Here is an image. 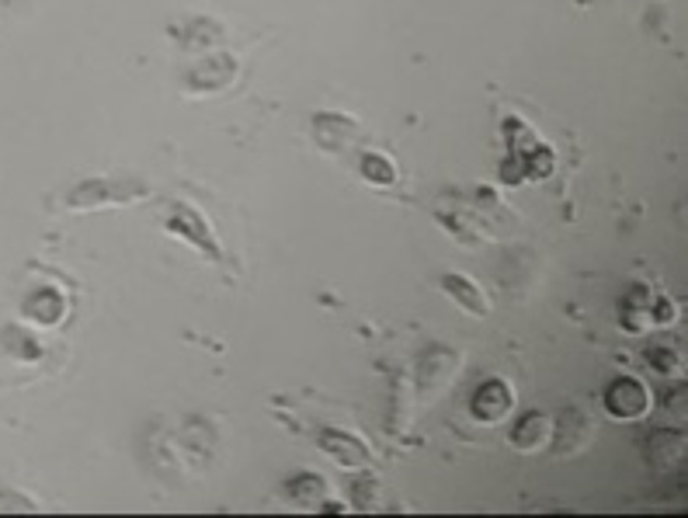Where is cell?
<instances>
[{
    "label": "cell",
    "instance_id": "cell-7",
    "mask_svg": "<svg viewBox=\"0 0 688 518\" xmlns=\"http://www.w3.org/2000/svg\"><path fill=\"white\" fill-rule=\"evenodd\" d=\"M514 408V393L505 379H487L481 382V390L473 393L470 400V411L476 421H487V425H494V421L508 417V411Z\"/></svg>",
    "mask_w": 688,
    "mask_h": 518
},
{
    "label": "cell",
    "instance_id": "cell-11",
    "mask_svg": "<svg viewBox=\"0 0 688 518\" xmlns=\"http://www.w3.org/2000/svg\"><path fill=\"white\" fill-rule=\"evenodd\" d=\"M313 129H317V143L323 150H341L355 140V122L344 119V115H317Z\"/></svg>",
    "mask_w": 688,
    "mask_h": 518
},
{
    "label": "cell",
    "instance_id": "cell-10",
    "mask_svg": "<svg viewBox=\"0 0 688 518\" xmlns=\"http://www.w3.org/2000/svg\"><path fill=\"white\" fill-rule=\"evenodd\" d=\"M511 443L532 452V449H543L549 443V417L543 411H525L519 417V425L511 428Z\"/></svg>",
    "mask_w": 688,
    "mask_h": 518
},
{
    "label": "cell",
    "instance_id": "cell-13",
    "mask_svg": "<svg viewBox=\"0 0 688 518\" xmlns=\"http://www.w3.org/2000/svg\"><path fill=\"white\" fill-rule=\"evenodd\" d=\"M285 491H289V497H296L299 505H313V502H323V497H328V484H323V476H317V473L293 476V481L285 484Z\"/></svg>",
    "mask_w": 688,
    "mask_h": 518
},
{
    "label": "cell",
    "instance_id": "cell-3",
    "mask_svg": "<svg viewBox=\"0 0 688 518\" xmlns=\"http://www.w3.org/2000/svg\"><path fill=\"white\" fill-rule=\"evenodd\" d=\"M455 369H459V355L452 349H446V344H435V349H428L417 362V390H420V397L431 400V397L442 393L452 382Z\"/></svg>",
    "mask_w": 688,
    "mask_h": 518
},
{
    "label": "cell",
    "instance_id": "cell-2",
    "mask_svg": "<svg viewBox=\"0 0 688 518\" xmlns=\"http://www.w3.org/2000/svg\"><path fill=\"white\" fill-rule=\"evenodd\" d=\"M167 229L175 237H181L185 244L195 247V251H202L205 258H220V240H216L213 226L205 223V216L199 213L195 205H188V202H175V205H170Z\"/></svg>",
    "mask_w": 688,
    "mask_h": 518
},
{
    "label": "cell",
    "instance_id": "cell-4",
    "mask_svg": "<svg viewBox=\"0 0 688 518\" xmlns=\"http://www.w3.org/2000/svg\"><path fill=\"white\" fill-rule=\"evenodd\" d=\"M591 432H595V425H591V417H588L581 408H564V411L557 414V421L549 425L553 452H557V456H573V452H581V449L591 443Z\"/></svg>",
    "mask_w": 688,
    "mask_h": 518
},
{
    "label": "cell",
    "instance_id": "cell-9",
    "mask_svg": "<svg viewBox=\"0 0 688 518\" xmlns=\"http://www.w3.org/2000/svg\"><path fill=\"white\" fill-rule=\"evenodd\" d=\"M442 290H446L459 306H463V310H470V314H476V317H487V314H490V303H487L484 290H481V285H476L473 279L459 275V272H449V275H442Z\"/></svg>",
    "mask_w": 688,
    "mask_h": 518
},
{
    "label": "cell",
    "instance_id": "cell-1",
    "mask_svg": "<svg viewBox=\"0 0 688 518\" xmlns=\"http://www.w3.org/2000/svg\"><path fill=\"white\" fill-rule=\"evenodd\" d=\"M150 196V188L143 181H129V178H87L76 188H70L67 205L70 209H105V205H129V202H143Z\"/></svg>",
    "mask_w": 688,
    "mask_h": 518
},
{
    "label": "cell",
    "instance_id": "cell-14",
    "mask_svg": "<svg viewBox=\"0 0 688 518\" xmlns=\"http://www.w3.org/2000/svg\"><path fill=\"white\" fill-rule=\"evenodd\" d=\"M647 362H650V369L661 373V376H678L681 373V355H678L675 344H650Z\"/></svg>",
    "mask_w": 688,
    "mask_h": 518
},
{
    "label": "cell",
    "instance_id": "cell-16",
    "mask_svg": "<svg viewBox=\"0 0 688 518\" xmlns=\"http://www.w3.org/2000/svg\"><path fill=\"white\" fill-rule=\"evenodd\" d=\"M348 491L355 494V505L358 508H372V491H376V481H372V476H366V481H352L348 484Z\"/></svg>",
    "mask_w": 688,
    "mask_h": 518
},
{
    "label": "cell",
    "instance_id": "cell-12",
    "mask_svg": "<svg viewBox=\"0 0 688 518\" xmlns=\"http://www.w3.org/2000/svg\"><path fill=\"white\" fill-rule=\"evenodd\" d=\"M25 314L38 323H46V328H52V323H60L63 314H67V299L63 293H56V290H43V293H35L28 303H25Z\"/></svg>",
    "mask_w": 688,
    "mask_h": 518
},
{
    "label": "cell",
    "instance_id": "cell-15",
    "mask_svg": "<svg viewBox=\"0 0 688 518\" xmlns=\"http://www.w3.org/2000/svg\"><path fill=\"white\" fill-rule=\"evenodd\" d=\"M361 175H366V181L387 188L396 181V167L390 157H382V153H366V157H361Z\"/></svg>",
    "mask_w": 688,
    "mask_h": 518
},
{
    "label": "cell",
    "instance_id": "cell-5",
    "mask_svg": "<svg viewBox=\"0 0 688 518\" xmlns=\"http://www.w3.org/2000/svg\"><path fill=\"white\" fill-rule=\"evenodd\" d=\"M605 411L612 417H619V421L643 417L650 411V390L643 387L640 379H633V376L612 379L608 390H605Z\"/></svg>",
    "mask_w": 688,
    "mask_h": 518
},
{
    "label": "cell",
    "instance_id": "cell-8",
    "mask_svg": "<svg viewBox=\"0 0 688 518\" xmlns=\"http://www.w3.org/2000/svg\"><path fill=\"white\" fill-rule=\"evenodd\" d=\"M643 452H647V463L650 467L672 470V467H678L681 459H685V435L675 432V428H657V432L647 435Z\"/></svg>",
    "mask_w": 688,
    "mask_h": 518
},
{
    "label": "cell",
    "instance_id": "cell-6",
    "mask_svg": "<svg viewBox=\"0 0 688 518\" xmlns=\"http://www.w3.org/2000/svg\"><path fill=\"white\" fill-rule=\"evenodd\" d=\"M320 449L328 452L334 463L348 467V470H366V467H372L369 446L361 443L358 435H348V432H341V428H323L320 432Z\"/></svg>",
    "mask_w": 688,
    "mask_h": 518
}]
</instances>
